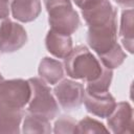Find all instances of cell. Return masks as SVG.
Instances as JSON below:
<instances>
[{
    "label": "cell",
    "mask_w": 134,
    "mask_h": 134,
    "mask_svg": "<svg viewBox=\"0 0 134 134\" xmlns=\"http://www.w3.org/2000/svg\"><path fill=\"white\" fill-rule=\"evenodd\" d=\"M64 68L67 75L75 80H83L86 83L96 80L103 71L100 62L85 45L72 48L71 52L64 59Z\"/></svg>",
    "instance_id": "obj_1"
},
{
    "label": "cell",
    "mask_w": 134,
    "mask_h": 134,
    "mask_svg": "<svg viewBox=\"0 0 134 134\" xmlns=\"http://www.w3.org/2000/svg\"><path fill=\"white\" fill-rule=\"evenodd\" d=\"M50 29L71 36L80 27L79 14L70 0H45Z\"/></svg>",
    "instance_id": "obj_2"
},
{
    "label": "cell",
    "mask_w": 134,
    "mask_h": 134,
    "mask_svg": "<svg viewBox=\"0 0 134 134\" xmlns=\"http://www.w3.org/2000/svg\"><path fill=\"white\" fill-rule=\"evenodd\" d=\"M30 86V98L28 102V113L42 116L48 120L59 114V106L48 85L39 77L27 80Z\"/></svg>",
    "instance_id": "obj_3"
},
{
    "label": "cell",
    "mask_w": 134,
    "mask_h": 134,
    "mask_svg": "<svg viewBox=\"0 0 134 134\" xmlns=\"http://www.w3.org/2000/svg\"><path fill=\"white\" fill-rule=\"evenodd\" d=\"M30 98L28 81L22 79L0 82V108L23 110Z\"/></svg>",
    "instance_id": "obj_4"
},
{
    "label": "cell",
    "mask_w": 134,
    "mask_h": 134,
    "mask_svg": "<svg viewBox=\"0 0 134 134\" xmlns=\"http://www.w3.org/2000/svg\"><path fill=\"white\" fill-rule=\"evenodd\" d=\"M87 42L98 57L111 50L117 44V20L113 19L102 25L89 26Z\"/></svg>",
    "instance_id": "obj_5"
},
{
    "label": "cell",
    "mask_w": 134,
    "mask_h": 134,
    "mask_svg": "<svg viewBox=\"0 0 134 134\" xmlns=\"http://www.w3.org/2000/svg\"><path fill=\"white\" fill-rule=\"evenodd\" d=\"M27 42V34L22 25L8 17L0 18V51L12 53L19 50Z\"/></svg>",
    "instance_id": "obj_6"
},
{
    "label": "cell",
    "mask_w": 134,
    "mask_h": 134,
    "mask_svg": "<svg viewBox=\"0 0 134 134\" xmlns=\"http://www.w3.org/2000/svg\"><path fill=\"white\" fill-rule=\"evenodd\" d=\"M53 94L60 106L64 110L70 111L83 104L85 89L81 83L66 79L53 88Z\"/></svg>",
    "instance_id": "obj_7"
},
{
    "label": "cell",
    "mask_w": 134,
    "mask_h": 134,
    "mask_svg": "<svg viewBox=\"0 0 134 134\" xmlns=\"http://www.w3.org/2000/svg\"><path fill=\"white\" fill-rule=\"evenodd\" d=\"M81 10L88 27L102 25L117 18L116 9L109 0H89Z\"/></svg>",
    "instance_id": "obj_8"
},
{
    "label": "cell",
    "mask_w": 134,
    "mask_h": 134,
    "mask_svg": "<svg viewBox=\"0 0 134 134\" xmlns=\"http://www.w3.org/2000/svg\"><path fill=\"white\" fill-rule=\"evenodd\" d=\"M109 130L114 134H130L133 132V110L128 102L116 103L115 108L108 116Z\"/></svg>",
    "instance_id": "obj_9"
},
{
    "label": "cell",
    "mask_w": 134,
    "mask_h": 134,
    "mask_svg": "<svg viewBox=\"0 0 134 134\" xmlns=\"http://www.w3.org/2000/svg\"><path fill=\"white\" fill-rule=\"evenodd\" d=\"M83 102L89 113L100 118L108 117L116 106V100L109 91L102 94H92L85 91Z\"/></svg>",
    "instance_id": "obj_10"
},
{
    "label": "cell",
    "mask_w": 134,
    "mask_h": 134,
    "mask_svg": "<svg viewBox=\"0 0 134 134\" xmlns=\"http://www.w3.org/2000/svg\"><path fill=\"white\" fill-rule=\"evenodd\" d=\"M45 46L53 57L65 59L72 50V40L68 35L49 29L45 38Z\"/></svg>",
    "instance_id": "obj_11"
},
{
    "label": "cell",
    "mask_w": 134,
    "mask_h": 134,
    "mask_svg": "<svg viewBox=\"0 0 134 134\" xmlns=\"http://www.w3.org/2000/svg\"><path fill=\"white\" fill-rule=\"evenodd\" d=\"M9 8L13 17L23 23L31 22L41 13L40 0H10Z\"/></svg>",
    "instance_id": "obj_12"
},
{
    "label": "cell",
    "mask_w": 134,
    "mask_h": 134,
    "mask_svg": "<svg viewBox=\"0 0 134 134\" xmlns=\"http://www.w3.org/2000/svg\"><path fill=\"white\" fill-rule=\"evenodd\" d=\"M38 72L42 81H44L46 84L54 85L63 79L64 67L60 61L45 57L40 62Z\"/></svg>",
    "instance_id": "obj_13"
},
{
    "label": "cell",
    "mask_w": 134,
    "mask_h": 134,
    "mask_svg": "<svg viewBox=\"0 0 134 134\" xmlns=\"http://www.w3.org/2000/svg\"><path fill=\"white\" fill-rule=\"evenodd\" d=\"M23 116V110L0 108V133H19L20 124Z\"/></svg>",
    "instance_id": "obj_14"
},
{
    "label": "cell",
    "mask_w": 134,
    "mask_h": 134,
    "mask_svg": "<svg viewBox=\"0 0 134 134\" xmlns=\"http://www.w3.org/2000/svg\"><path fill=\"white\" fill-rule=\"evenodd\" d=\"M119 37L124 47L130 53H133V9L122 10L120 18Z\"/></svg>",
    "instance_id": "obj_15"
},
{
    "label": "cell",
    "mask_w": 134,
    "mask_h": 134,
    "mask_svg": "<svg viewBox=\"0 0 134 134\" xmlns=\"http://www.w3.org/2000/svg\"><path fill=\"white\" fill-rule=\"evenodd\" d=\"M50 120L38 116L31 113H28L25 116L23 121V133H51Z\"/></svg>",
    "instance_id": "obj_16"
},
{
    "label": "cell",
    "mask_w": 134,
    "mask_h": 134,
    "mask_svg": "<svg viewBox=\"0 0 134 134\" xmlns=\"http://www.w3.org/2000/svg\"><path fill=\"white\" fill-rule=\"evenodd\" d=\"M113 77V71L112 69L106 68L105 66H103V71L100 73V75L92 81V82H88L87 86L85 88V91L88 93H92V94H102V93H106L109 91V87L111 84Z\"/></svg>",
    "instance_id": "obj_17"
},
{
    "label": "cell",
    "mask_w": 134,
    "mask_h": 134,
    "mask_svg": "<svg viewBox=\"0 0 134 134\" xmlns=\"http://www.w3.org/2000/svg\"><path fill=\"white\" fill-rule=\"evenodd\" d=\"M98 58H99L103 66H105L106 68H109V69H114V68L119 67L124 63L127 55L124 52V50L121 49L120 45L117 43L111 50L99 55Z\"/></svg>",
    "instance_id": "obj_18"
},
{
    "label": "cell",
    "mask_w": 134,
    "mask_h": 134,
    "mask_svg": "<svg viewBox=\"0 0 134 134\" xmlns=\"http://www.w3.org/2000/svg\"><path fill=\"white\" fill-rule=\"evenodd\" d=\"M74 133H109V129L100 121L87 116L76 122Z\"/></svg>",
    "instance_id": "obj_19"
},
{
    "label": "cell",
    "mask_w": 134,
    "mask_h": 134,
    "mask_svg": "<svg viewBox=\"0 0 134 134\" xmlns=\"http://www.w3.org/2000/svg\"><path fill=\"white\" fill-rule=\"evenodd\" d=\"M76 121L70 116H62L54 122L53 132L55 134L60 133H74Z\"/></svg>",
    "instance_id": "obj_20"
},
{
    "label": "cell",
    "mask_w": 134,
    "mask_h": 134,
    "mask_svg": "<svg viewBox=\"0 0 134 134\" xmlns=\"http://www.w3.org/2000/svg\"><path fill=\"white\" fill-rule=\"evenodd\" d=\"M10 0H0V18H6L9 15Z\"/></svg>",
    "instance_id": "obj_21"
},
{
    "label": "cell",
    "mask_w": 134,
    "mask_h": 134,
    "mask_svg": "<svg viewBox=\"0 0 134 134\" xmlns=\"http://www.w3.org/2000/svg\"><path fill=\"white\" fill-rule=\"evenodd\" d=\"M114 2H116L118 5L122 7H128V8H132L134 4V0H114Z\"/></svg>",
    "instance_id": "obj_22"
},
{
    "label": "cell",
    "mask_w": 134,
    "mask_h": 134,
    "mask_svg": "<svg viewBox=\"0 0 134 134\" xmlns=\"http://www.w3.org/2000/svg\"><path fill=\"white\" fill-rule=\"evenodd\" d=\"M87 1H89V0H73V2L75 3V5H76V6H79L80 8H81V7H82V6H83Z\"/></svg>",
    "instance_id": "obj_23"
},
{
    "label": "cell",
    "mask_w": 134,
    "mask_h": 134,
    "mask_svg": "<svg viewBox=\"0 0 134 134\" xmlns=\"http://www.w3.org/2000/svg\"><path fill=\"white\" fill-rule=\"evenodd\" d=\"M3 80H4V79H3V76H2V75H1V73H0V82H1V81H3Z\"/></svg>",
    "instance_id": "obj_24"
}]
</instances>
